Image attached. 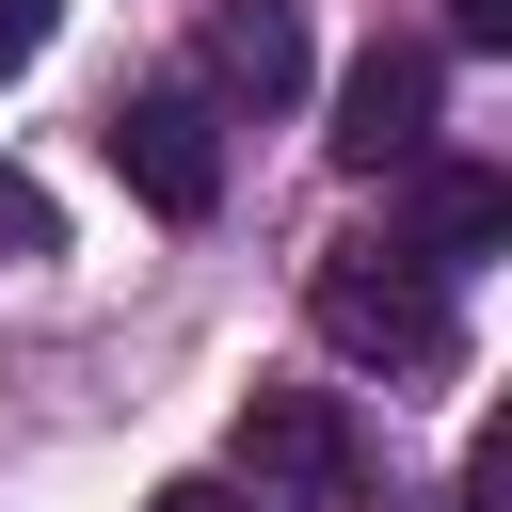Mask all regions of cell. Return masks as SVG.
Wrapping results in <instances>:
<instances>
[{"instance_id": "obj_1", "label": "cell", "mask_w": 512, "mask_h": 512, "mask_svg": "<svg viewBox=\"0 0 512 512\" xmlns=\"http://www.w3.org/2000/svg\"><path fill=\"white\" fill-rule=\"evenodd\" d=\"M304 320H320V352H352V368H448V352H464V320H448V272H416L400 240H352V256H320V272H304Z\"/></svg>"}, {"instance_id": "obj_2", "label": "cell", "mask_w": 512, "mask_h": 512, "mask_svg": "<svg viewBox=\"0 0 512 512\" xmlns=\"http://www.w3.org/2000/svg\"><path fill=\"white\" fill-rule=\"evenodd\" d=\"M240 464H256V496H288V512H384V464H368L352 400H320V384H256V400H240Z\"/></svg>"}, {"instance_id": "obj_3", "label": "cell", "mask_w": 512, "mask_h": 512, "mask_svg": "<svg viewBox=\"0 0 512 512\" xmlns=\"http://www.w3.org/2000/svg\"><path fill=\"white\" fill-rule=\"evenodd\" d=\"M96 144H112V176H128L160 224H208V208H224V112H208L192 80L112 96V128H96Z\"/></svg>"}, {"instance_id": "obj_4", "label": "cell", "mask_w": 512, "mask_h": 512, "mask_svg": "<svg viewBox=\"0 0 512 512\" xmlns=\"http://www.w3.org/2000/svg\"><path fill=\"white\" fill-rule=\"evenodd\" d=\"M432 96H448V64L416 48V32H384L352 80H336V176H400V160H432Z\"/></svg>"}, {"instance_id": "obj_5", "label": "cell", "mask_w": 512, "mask_h": 512, "mask_svg": "<svg viewBox=\"0 0 512 512\" xmlns=\"http://www.w3.org/2000/svg\"><path fill=\"white\" fill-rule=\"evenodd\" d=\"M416 192H400V256L416 272H480L496 240H512V176L496 160H400Z\"/></svg>"}, {"instance_id": "obj_6", "label": "cell", "mask_w": 512, "mask_h": 512, "mask_svg": "<svg viewBox=\"0 0 512 512\" xmlns=\"http://www.w3.org/2000/svg\"><path fill=\"white\" fill-rule=\"evenodd\" d=\"M192 96L288 112V96H304V0H208V32H192Z\"/></svg>"}, {"instance_id": "obj_7", "label": "cell", "mask_w": 512, "mask_h": 512, "mask_svg": "<svg viewBox=\"0 0 512 512\" xmlns=\"http://www.w3.org/2000/svg\"><path fill=\"white\" fill-rule=\"evenodd\" d=\"M48 240H64V224H48V192H32V176H0V256H48Z\"/></svg>"}, {"instance_id": "obj_8", "label": "cell", "mask_w": 512, "mask_h": 512, "mask_svg": "<svg viewBox=\"0 0 512 512\" xmlns=\"http://www.w3.org/2000/svg\"><path fill=\"white\" fill-rule=\"evenodd\" d=\"M48 16H64V0H0V80H16L32 48H48Z\"/></svg>"}, {"instance_id": "obj_9", "label": "cell", "mask_w": 512, "mask_h": 512, "mask_svg": "<svg viewBox=\"0 0 512 512\" xmlns=\"http://www.w3.org/2000/svg\"><path fill=\"white\" fill-rule=\"evenodd\" d=\"M144 512H256V496H240V480H160Z\"/></svg>"}, {"instance_id": "obj_10", "label": "cell", "mask_w": 512, "mask_h": 512, "mask_svg": "<svg viewBox=\"0 0 512 512\" xmlns=\"http://www.w3.org/2000/svg\"><path fill=\"white\" fill-rule=\"evenodd\" d=\"M448 32L464 48H512V0H448Z\"/></svg>"}]
</instances>
